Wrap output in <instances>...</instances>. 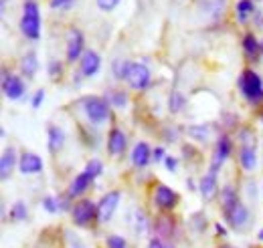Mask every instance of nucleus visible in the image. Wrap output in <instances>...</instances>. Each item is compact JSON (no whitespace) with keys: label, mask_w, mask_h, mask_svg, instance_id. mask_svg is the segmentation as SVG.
<instances>
[{"label":"nucleus","mask_w":263,"mask_h":248,"mask_svg":"<svg viewBox=\"0 0 263 248\" xmlns=\"http://www.w3.org/2000/svg\"><path fill=\"white\" fill-rule=\"evenodd\" d=\"M215 232H217L219 236H227V228H225L221 222H217V224H215Z\"/></svg>","instance_id":"obj_43"},{"label":"nucleus","mask_w":263,"mask_h":248,"mask_svg":"<svg viewBox=\"0 0 263 248\" xmlns=\"http://www.w3.org/2000/svg\"><path fill=\"white\" fill-rule=\"evenodd\" d=\"M85 53V36L79 29H71L67 36V61L75 63Z\"/></svg>","instance_id":"obj_10"},{"label":"nucleus","mask_w":263,"mask_h":248,"mask_svg":"<svg viewBox=\"0 0 263 248\" xmlns=\"http://www.w3.org/2000/svg\"><path fill=\"white\" fill-rule=\"evenodd\" d=\"M36 71H39V59H36V55L34 53H27L23 59H21V73L27 77V79H31L36 75Z\"/></svg>","instance_id":"obj_24"},{"label":"nucleus","mask_w":263,"mask_h":248,"mask_svg":"<svg viewBox=\"0 0 263 248\" xmlns=\"http://www.w3.org/2000/svg\"><path fill=\"white\" fill-rule=\"evenodd\" d=\"M189 135L195 137L197 141H206V137H209V129H206L204 125H191V127H189Z\"/></svg>","instance_id":"obj_31"},{"label":"nucleus","mask_w":263,"mask_h":248,"mask_svg":"<svg viewBox=\"0 0 263 248\" xmlns=\"http://www.w3.org/2000/svg\"><path fill=\"white\" fill-rule=\"evenodd\" d=\"M261 59H263V40H261Z\"/></svg>","instance_id":"obj_48"},{"label":"nucleus","mask_w":263,"mask_h":248,"mask_svg":"<svg viewBox=\"0 0 263 248\" xmlns=\"http://www.w3.org/2000/svg\"><path fill=\"white\" fill-rule=\"evenodd\" d=\"M120 200H122L120 190H111L101 196V200L98 202V220L101 224H107L114 218L118 206H120Z\"/></svg>","instance_id":"obj_7"},{"label":"nucleus","mask_w":263,"mask_h":248,"mask_svg":"<svg viewBox=\"0 0 263 248\" xmlns=\"http://www.w3.org/2000/svg\"><path fill=\"white\" fill-rule=\"evenodd\" d=\"M225 218H227V222L231 224V228H243L249 222V208L239 202Z\"/></svg>","instance_id":"obj_19"},{"label":"nucleus","mask_w":263,"mask_h":248,"mask_svg":"<svg viewBox=\"0 0 263 248\" xmlns=\"http://www.w3.org/2000/svg\"><path fill=\"white\" fill-rule=\"evenodd\" d=\"M27 216H29V208H27L25 202L18 200L10 206V220L12 222H23V220H27Z\"/></svg>","instance_id":"obj_28"},{"label":"nucleus","mask_w":263,"mask_h":248,"mask_svg":"<svg viewBox=\"0 0 263 248\" xmlns=\"http://www.w3.org/2000/svg\"><path fill=\"white\" fill-rule=\"evenodd\" d=\"M257 236H259V240L263 242V230H259V234H257Z\"/></svg>","instance_id":"obj_46"},{"label":"nucleus","mask_w":263,"mask_h":248,"mask_svg":"<svg viewBox=\"0 0 263 248\" xmlns=\"http://www.w3.org/2000/svg\"><path fill=\"white\" fill-rule=\"evenodd\" d=\"M128 148V137L120 127H111L107 133V152L109 155H122Z\"/></svg>","instance_id":"obj_14"},{"label":"nucleus","mask_w":263,"mask_h":248,"mask_svg":"<svg viewBox=\"0 0 263 248\" xmlns=\"http://www.w3.org/2000/svg\"><path fill=\"white\" fill-rule=\"evenodd\" d=\"M152 161V148L146 141H138L132 150V163L136 168H146Z\"/></svg>","instance_id":"obj_17"},{"label":"nucleus","mask_w":263,"mask_h":248,"mask_svg":"<svg viewBox=\"0 0 263 248\" xmlns=\"http://www.w3.org/2000/svg\"><path fill=\"white\" fill-rule=\"evenodd\" d=\"M186 186H189V190H198L197 184H195L193 180H186Z\"/></svg>","instance_id":"obj_44"},{"label":"nucleus","mask_w":263,"mask_h":248,"mask_svg":"<svg viewBox=\"0 0 263 248\" xmlns=\"http://www.w3.org/2000/svg\"><path fill=\"white\" fill-rule=\"evenodd\" d=\"M14 168H18V155H16V150L12 146H8L0 155V178H2V182L10 180Z\"/></svg>","instance_id":"obj_13"},{"label":"nucleus","mask_w":263,"mask_h":248,"mask_svg":"<svg viewBox=\"0 0 263 248\" xmlns=\"http://www.w3.org/2000/svg\"><path fill=\"white\" fill-rule=\"evenodd\" d=\"M184 103H186L184 95L178 93V91H174V93L170 95V99H168V109H170L172 113H178V111L184 107Z\"/></svg>","instance_id":"obj_30"},{"label":"nucleus","mask_w":263,"mask_h":248,"mask_svg":"<svg viewBox=\"0 0 263 248\" xmlns=\"http://www.w3.org/2000/svg\"><path fill=\"white\" fill-rule=\"evenodd\" d=\"M130 67H132V61L116 59V61H111V75L118 81H126L128 79V73H130Z\"/></svg>","instance_id":"obj_27"},{"label":"nucleus","mask_w":263,"mask_h":248,"mask_svg":"<svg viewBox=\"0 0 263 248\" xmlns=\"http://www.w3.org/2000/svg\"><path fill=\"white\" fill-rule=\"evenodd\" d=\"M154 230H156V234L160 238H170L174 234V218L170 216L168 212L162 214V216H158L156 222H154Z\"/></svg>","instance_id":"obj_23"},{"label":"nucleus","mask_w":263,"mask_h":248,"mask_svg":"<svg viewBox=\"0 0 263 248\" xmlns=\"http://www.w3.org/2000/svg\"><path fill=\"white\" fill-rule=\"evenodd\" d=\"M81 109H83V115L87 117V121L93 125H103L111 117L109 101L105 97H99V95L83 97L81 99Z\"/></svg>","instance_id":"obj_2"},{"label":"nucleus","mask_w":263,"mask_h":248,"mask_svg":"<svg viewBox=\"0 0 263 248\" xmlns=\"http://www.w3.org/2000/svg\"><path fill=\"white\" fill-rule=\"evenodd\" d=\"M71 218H73V224L79 226V228H85L89 226L93 220H98V204L89 198H81L77 200L73 206H71Z\"/></svg>","instance_id":"obj_4"},{"label":"nucleus","mask_w":263,"mask_h":248,"mask_svg":"<svg viewBox=\"0 0 263 248\" xmlns=\"http://www.w3.org/2000/svg\"><path fill=\"white\" fill-rule=\"evenodd\" d=\"M261 121H263V111H261Z\"/></svg>","instance_id":"obj_49"},{"label":"nucleus","mask_w":263,"mask_h":248,"mask_svg":"<svg viewBox=\"0 0 263 248\" xmlns=\"http://www.w3.org/2000/svg\"><path fill=\"white\" fill-rule=\"evenodd\" d=\"M239 163L245 172H253L257 168V150L253 143H243L239 150Z\"/></svg>","instance_id":"obj_16"},{"label":"nucleus","mask_w":263,"mask_h":248,"mask_svg":"<svg viewBox=\"0 0 263 248\" xmlns=\"http://www.w3.org/2000/svg\"><path fill=\"white\" fill-rule=\"evenodd\" d=\"M85 172L91 174L93 178H98V176L103 174V163H101L99 159H89V161L85 163Z\"/></svg>","instance_id":"obj_33"},{"label":"nucleus","mask_w":263,"mask_h":248,"mask_svg":"<svg viewBox=\"0 0 263 248\" xmlns=\"http://www.w3.org/2000/svg\"><path fill=\"white\" fill-rule=\"evenodd\" d=\"M148 248H172L170 244H166L162 238H152L150 240V244H148Z\"/></svg>","instance_id":"obj_42"},{"label":"nucleus","mask_w":263,"mask_h":248,"mask_svg":"<svg viewBox=\"0 0 263 248\" xmlns=\"http://www.w3.org/2000/svg\"><path fill=\"white\" fill-rule=\"evenodd\" d=\"M219 198H221V208H223V214H225V216L241 202L239 196H237V190L231 186V184L221 188V196H219Z\"/></svg>","instance_id":"obj_20"},{"label":"nucleus","mask_w":263,"mask_h":248,"mask_svg":"<svg viewBox=\"0 0 263 248\" xmlns=\"http://www.w3.org/2000/svg\"><path fill=\"white\" fill-rule=\"evenodd\" d=\"M2 93L10 101H21L27 93V85H25L23 77L10 73L6 67L2 69Z\"/></svg>","instance_id":"obj_5"},{"label":"nucleus","mask_w":263,"mask_h":248,"mask_svg":"<svg viewBox=\"0 0 263 248\" xmlns=\"http://www.w3.org/2000/svg\"><path fill=\"white\" fill-rule=\"evenodd\" d=\"M219 248H235V246H233V244H221Z\"/></svg>","instance_id":"obj_45"},{"label":"nucleus","mask_w":263,"mask_h":248,"mask_svg":"<svg viewBox=\"0 0 263 248\" xmlns=\"http://www.w3.org/2000/svg\"><path fill=\"white\" fill-rule=\"evenodd\" d=\"M164 168L168 170V172H176V170H178V159H176V157H172V155H166Z\"/></svg>","instance_id":"obj_39"},{"label":"nucleus","mask_w":263,"mask_h":248,"mask_svg":"<svg viewBox=\"0 0 263 248\" xmlns=\"http://www.w3.org/2000/svg\"><path fill=\"white\" fill-rule=\"evenodd\" d=\"M77 0H49V6L53 10H71Z\"/></svg>","instance_id":"obj_34"},{"label":"nucleus","mask_w":263,"mask_h":248,"mask_svg":"<svg viewBox=\"0 0 263 248\" xmlns=\"http://www.w3.org/2000/svg\"><path fill=\"white\" fill-rule=\"evenodd\" d=\"M128 85L136 91H144L152 85V73L144 63H132L130 73H128Z\"/></svg>","instance_id":"obj_9"},{"label":"nucleus","mask_w":263,"mask_h":248,"mask_svg":"<svg viewBox=\"0 0 263 248\" xmlns=\"http://www.w3.org/2000/svg\"><path fill=\"white\" fill-rule=\"evenodd\" d=\"M120 2H122V0H96L98 8L99 10H103V12H111V10H116V8L120 6Z\"/></svg>","instance_id":"obj_36"},{"label":"nucleus","mask_w":263,"mask_h":248,"mask_svg":"<svg viewBox=\"0 0 263 248\" xmlns=\"http://www.w3.org/2000/svg\"><path fill=\"white\" fill-rule=\"evenodd\" d=\"M43 101H45V89H39V91L33 95V99H31V105H33V109H39V107L43 105Z\"/></svg>","instance_id":"obj_37"},{"label":"nucleus","mask_w":263,"mask_h":248,"mask_svg":"<svg viewBox=\"0 0 263 248\" xmlns=\"http://www.w3.org/2000/svg\"><path fill=\"white\" fill-rule=\"evenodd\" d=\"M101 69V57L98 51L93 49H85V53L79 59V73L81 77H96Z\"/></svg>","instance_id":"obj_11"},{"label":"nucleus","mask_w":263,"mask_h":248,"mask_svg":"<svg viewBox=\"0 0 263 248\" xmlns=\"http://www.w3.org/2000/svg\"><path fill=\"white\" fill-rule=\"evenodd\" d=\"M41 206H43V210L49 212V214H57V212H61V200L55 198V196H45L43 202H41Z\"/></svg>","instance_id":"obj_29"},{"label":"nucleus","mask_w":263,"mask_h":248,"mask_svg":"<svg viewBox=\"0 0 263 248\" xmlns=\"http://www.w3.org/2000/svg\"><path fill=\"white\" fill-rule=\"evenodd\" d=\"M255 2H259V0H255Z\"/></svg>","instance_id":"obj_50"},{"label":"nucleus","mask_w":263,"mask_h":248,"mask_svg":"<svg viewBox=\"0 0 263 248\" xmlns=\"http://www.w3.org/2000/svg\"><path fill=\"white\" fill-rule=\"evenodd\" d=\"M180 202V194L166 184H158L154 190V206L162 212H172Z\"/></svg>","instance_id":"obj_8"},{"label":"nucleus","mask_w":263,"mask_h":248,"mask_svg":"<svg viewBox=\"0 0 263 248\" xmlns=\"http://www.w3.org/2000/svg\"><path fill=\"white\" fill-rule=\"evenodd\" d=\"M105 246L107 248H128V242H126V238L120 236V234H109V236L105 238Z\"/></svg>","instance_id":"obj_32"},{"label":"nucleus","mask_w":263,"mask_h":248,"mask_svg":"<svg viewBox=\"0 0 263 248\" xmlns=\"http://www.w3.org/2000/svg\"><path fill=\"white\" fill-rule=\"evenodd\" d=\"M105 99L109 101L111 107H118V109H122V107L128 105V93L124 89H109L105 93Z\"/></svg>","instance_id":"obj_26"},{"label":"nucleus","mask_w":263,"mask_h":248,"mask_svg":"<svg viewBox=\"0 0 263 248\" xmlns=\"http://www.w3.org/2000/svg\"><path fill=\"white\" fill-rule=\"evenodd\" d=\"M257 23H259V25L263 27V16H261V18H257Z\"/></svg>","instance_id":"obj_47"},{"label":"nucleus","mask_w":263,"mask_h":248,"mask_svg":"<svg viewBox=\"0 0 263 248\" xmlns=\"http://www.w3.org/2000/svg\"><path fill=\"white\" fill-rule=\"evenodd\" d=\"M237 85H239V91L245 97L247 103H253V105L263 103V79L257 71L245 69V71L239 75Z\"/></svg>","instance_id":"obj_1"},{"label":"nucleus","mask_w":263,"mask_h":248,"mask_svg":"<svg viewBox=\"0 0 263 248\" xmlns=\"http://www.w3.org/2000/svg\"><path fill=\"white\" fill-rule=\"evenodd\" d=\"M21 32L29 40L41 38V8L34 0H27L23 4V16H21Z\"/></svg>","instance_id":"obj_3"},{"label":"nucleus","mask_w":263,"mask_h":248,"mask_svg":"<svg viewBox=\"0 0 263 248\" xmlns=\"http://www.w3.org/2000/svg\"><path fill=\"white\" fill-rule=\"evenodd\" d=\"M63 146H65V131L57 125H49L47 127V148H49V152L57 154Z\"/></svg>","instance_id":"obj_18"},{"label":"nucleus","mask_w":263,"mask_h":248,"mask_svg":"<svg viewBox=\"0 0 263 248\" xmlns=\"http://www.w3.org/2000/svg\"><path fill=\"white\" fill-rule=\"evenodd\" d=\"M217 190H219V182H217V174H213V172H209V174H204L202 176V180L198 182V192L202 194V198H213L215 194H217Z\"/></svg>","instance_id":"obj_22"},{"label":"nucleus","mask_w":263,"mask_h":248,"mask_svg":"<svg viewBox=\"0 0 263 248\" xmlns=\"http://www.w3.org/2000/svg\"><path fill=\"white\" fill-rule=\"evenodd\" d=\"M243 53H245L247 59L261 57V40L253 32H245V36H243Z\"/></svg>","instance_id":"obj_21"},{"label":"nucleus","mask_w":263,"mask_h":248,"mask_svg":"<svg viewBox=\"0 0 263 248\" xmlns=\"http://www.w3.org/2000/svg\"><path fill=\"white\" fill-rule=\"evenodd\" d=\"M164 157H166L164 148H154V150H152V161L160 163V161H164Z\"/></svg>","instance_id":"obj_40"},{"label":"nucleus","mask_w":263,"mask_h":248,"mask_svg":"<svg viewBox=\"0 0 263 248\" xmlns=\"http://www.w3.org/2000/svg\"><path fill=\"white\" fill-rule=\"evenodd\" d=\"M18 172L25 176H33L43 172V159L34 152H23L18 155Z\"/></svg>","instance_id":"obj_12"},{"label":"nucleus","mask_w":263,"mask_h":248,"mask_svg":"<svg viewBox=\"0 0 263 248\" xmlns=\"http://www.w3.org/2000/svg\"><path fill=\"white\" fill-rule=\"evenodd\" d=\"M255 14V0H239L237 2V18L239 23H247L249 16Z\"/></svg>","instance_id":"obj_25"},{"label":"nucleus","mask_w":263,"mask_h":248,"mask_svg":"<svg viewBox=\"0 0 263 248\" xmlns=\"http://www.w3.org/2000/svg\"><path fill=\"white\" fill-rule=\"evenodd\" d=\"M233 154V139H231L227 133H221L217 143H215V150H213V157H211V166H209V172L217 174L223 163L229 159V155Z\"/></svg>","instance_id":"obj_6"},{"label":"nucleus","mask_w":263,"mask_h":248,"mask_svg":"<svg viewBox=\"0 0 263 248\" xmlns=\"http://www.w3.org/2000/svg\"><path fill=\"white\" fill-rule=\"evenodd\" d=\"M47 73L51 79H59L63 75V65L59 61H49V67H47Z\"/></svg>","instance_id":"obj_35"},{"label":"nucleus","mask_w":263,"mask_h":248,"mask_svg":"<svg viewBox=\"0 0 263 248\" xmlns=\"http://www.w3.org/2000/svg\"><path fill=\"white\" fill-rule=\"evenodd\" d=\"M93 176L91 174H87L85 170L81 172V174H77L75 178H73V182L69 184V190H67V196L69 198H77V196H81V194H85L87 190H89V186L93 184Z\"/></svg>","instance_id":"obj_15"},{"label":"nucleus","mask_w":263,"mask_h":248,"mask_svg":"<svg viewBox=\"0 0 263 248\" xmlns=\"http://www.w3.org/2000/svg\"><path fill=\"white\" fill-rule=\"evenodd\" d=\"M239 137H241V141H243V143H253V141H255V137H253V131H251V129H243V131L239 133Z\"/></svg>","instance_id":"obj_41"},{"label":"nucleus","mask_w":263,"mask_h":248,"mask_svg":"<svg viewBox=\"0 0 263 248\" xmlns=\"http://www.w3.org/2000/svg\"><path fill=\"white\" fill-rule=\"evenodd\" d=\"M193 222H195V228H197V230H200V232L206 230V218L202 216L200 212H197V214L193 216Z\"/></svg>","instance_id":"obj_38"}]
</instances>
